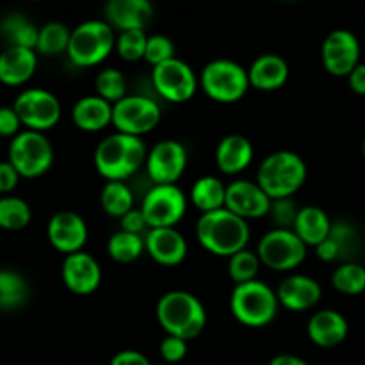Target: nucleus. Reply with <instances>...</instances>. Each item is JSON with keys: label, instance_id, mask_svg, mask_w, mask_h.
Wrapping results in <instances>:
<instances>
[{"label": "nucleus", "instance_id": "f257e3e1", "mask_svg": "<svg viewBox=\"0 0 365 365\" xmlns=\"http://www.w3.org/2000/svg\"><path fill=\"white\" fill-rule=\"evenodd\" d=\"M196 237L209 253L230 259L248 246V221L235 216L228 209L202 214L196 221Z\"/></svg>", "mask_w": 365, "mask_h": 365}, {"label": "nucleus", "instance_id": "f03ea898", "mask_svg": "<svg viewBox=\"0 0 365 365\" xmlns=\"http://www.w3.org/2000/svg\"><path fill=\"white\" fill-rule=\"evenodd\" d=\"M146 146L141 138L114 134L107 135L95 150V168L107 182H125L146 163Z\"/></svg>", "mask_w": 365, "mask_h": 365}, {"label": "nucleus", "instance_id": "7ed1b4c3", "mask_svg": "<svg viewBox=\"0 0 365 365\" xmlns=\"http://www.w3.org/2000/svg\"><path fill=\"white\" fill-rule=\"evenodd\" d=\"M157 321L171 337L192 341L207 327V310L195 294L170 291L157 303Z\"/></svg>", "mask_w": 365, "mask_h": 365}, {"label": "nucleus", "instance_id": "20e7f679", "mask_svg": "<svg viewBox=\"0 0 365 365\" xmlns=\"http://www.w3.org/2000/svg\"><path fill=\"white\" fill-rule=\"evenodd\" d=\"M307 180V164L302 155L291 150H280L260 163L257 170V184L271 200L292 198Z\"/></svg>", "mask_w": 365, "mask_h": 365}, {"label": "nucleus", "instance_id": "39448f33", "mask_svg": "<svg viewBox=\"0 0 365 365\" xmlns=\"http://www.w3.org/2000/svg\"><path fill=\"white\" fill-rule=\"evenodd\" d=\"M278 307L277 291L260 280L235 285L230 296L232 316L248 328H262L273 323Z\"/></svg>", "mask_w": 365, "mask_h": 365}, {"label": "nucleus", "instance_id": "423d86ee", "mask_svg": "<svg viewBox=\"0 0 365 365\" xmlns=\"http://www.w3.org/2000/svg\"><path fill=\"white\" fill-rule=\"evenodd\" d=\"M116 50V31L106 20H88L71 31L68 57L75 66L91 68Z\"/></svg>", "mask_w": 365, "mask_h": 365}, {"label": "nucleus", "instance_id": "0eeeda50", "mask_svg": "<svg viewBox=\"0 0 365 365\" xmlns=\"http://www.w3.org/2000/svg\"><path fill=\"white\" fill-rule=\"evenodd\" d=\"M200 86L217 103H235L248 93V70L232 59H214L203 66Z\"/></svg>", "mask_w": 365, "mask_h": 365}, {"label": "nucleus", "instance_id": "6e6552de", "mask_svg": "<svg viewBox=\"0 0 365 365\" xmlns=\"http://www.w3.org/2000/svg\"><path fill=\"white\" fill-rule=\"evenodd\" d=\"M9 163L21 178H38L53 164V148L45 134L21 130L9 145Z\"/></svg>", "mask_w": 365, "mask_h": 365}, {"label": "nucleus", "instance_id": "1a4fd4ad", "mask_svg": "<svg viewBox=\"0 0 365 365\" xmlns=\"http://www.w3.org/2000/svg\"><path fill=\"white\" fill-rule=\"evenodd\" d=\"M309 246L296 235L294 230L289 228H273L267 232L259 242L257 255L262 266L273 271H292L307 257Z\"/></svg>", "mask_w": 365, "mask_h": 365}, {"label": "nucleus", "instance_id": "9d476101", "mask_svg": "<svg viewBox=\"0 0 365 365\" xmlns=\"http://www.w3.org/2000/svg\"><path fill=\"white\" fill-rule=\"evenodd\" d=\"M13 109L16 110L21 125L27 130L41 132V134L56 127L63 114L59 98L53 93L39 88L21 91L14 100Z\"/></svg>", "mask_w": 365, "mask_h": 365}, {"label": "nucleus", "instance_id": "9b49d317", "mask_svg": "<svg viewBox=\"0 0 365 365\" xmlns=\"http://www.w3.org/2000/svg\"><path fill=\"white\" fill-rule=\"evenodd\" d=\"M187 210V196L178 185H153L145 195L141 212L148 228H175Z\"/></svg>", "mask_w": 365, "mask_h": 365}, {"label": "nucleus", "instance_id": "f8f14e48", "mask_svg": "<svg viewBox=\"0 0 365 365\" xmlns=\"http://www.w3.org/2000/svg\"><path fill=\"white\" fill-rule=\"evenodd\" d=\"M159 121V103L146 96L128 95L113 106V127L120 134L141 138L152 132Z\"/></svg>", "mask_w": 365, "mask_h": 365}, {"label": "nucleus", "instance_id": "ddd939ff", "mask_svg": "<svg viewBox=\"0 0 365 365\" xmlns=\"http://www.w3.org/2000/svg\"><path fill=\"white\" fill-rule=\"evenodd\" d=\"M152 82L164 100L171 103H185L196 95L200 78L187 63L175 57L153 68Z\"/></svg>", "mask_w": 365, "mask_h": 365}, {"label": "nucleus", "instance_id": "4468645a", "mask_svg": "<svg viewBox=\"0 0 365 365\" xmlns=\"http://www.w3.org/2000/svg\"><path fill=\"white\" fill-rule=\"evenodd\" d=\"M145 166L155 185H177L187 168V150L175 139H164L150 150Z\"/></svg>", "mask_w": 365, "mask_h": 365}, {"label": "nucleus", "instance_id": "2eb2a0df", "mask_svg": "<svg viewBox=\"0 0 365 365\" xmlns=\"http://www.w3.org/2000/svg\"><path fill=\"white\" fill-rule=\"evenodd\" d=\"M321 59L330 75L349 77V73L360 64L359 39L351 31H346V29L331 31L321 46Z\"/></svg>", "mask_w": 365, "mask_h": 365}, {"label": "nucleus", "instance_id": "dca6fc26", "mask_svg": "<svg viewBox=\"0 0 365 365\" xmlns=\"http://www.w3.org/2000/svg\"><path fill=\"white\" fill-rule=\"evenodd\" d=\"M48 242L64 255H73L82 252L89 237L88 223L81 214L73 210H61L53 214L46 227Z\"/></svg>", "mask_w": 365, "mask_h": 365}, {"label": "nucleus", "instance_id": "f3484780", "mask_svg": "<svg viewBox=\"0 0 365 365\" xmlns=\"http://www.w3.org/2000/svg\"><path fill=\"white\" fill-rule=\"evenodd\" d=\"M273 200L264 192L257 182L235 180L227 185V202L225 209L234 212L242 220H260L269 216Z\"/></svg>", "mask_w": 365, "mask_h": 365}, {"label": "nucleus", "instance_id": "a211bd4d", "mask_svg": "<svg viewBox=\"0 0 365 365\" xmlns=\"http://www.w3.org/2000/svg\"><path fill=\"white\" fill-rule=\"evenodd\" d=\"M61 274L68 291L78 296L93 294L102 284V267L98 260L86 252L66 255Z\"/></svg>", "mask_w": 365, "mask_h": 365}, {"label": "nucleus", "instance_id": "6ab92c4d", "mask_svg": "<svg viewBox=\"0 0 365 365\" xmlns=\"http://www.w3.org/2000/svg\"><path fill=\"white\" fill-rule=\"evenodd\" d=\"M278 303L291 312H305L321 302L323 289L319 282L307 274H289L277 289Z\"/></svg>", "mask_w": 365, "mask_h": 365}, {"label": "nucleus", "instance_id": "aec40b11", "mask_svg": "<svg viewBox=\"0 0 365 365\" xmlns=\"http://www.w3.org/2000/svg\"><path fill=\"white\" fill-rule=\"evenodd\" d=\"M145 250L157 264L173 267L187 257V241L177 228H150L145 235Z\"/></svg>", "mask_w": 365, "mask_h": 365}, {"label": "nucleus", "instance_id": "412c9836", "mask_svg": "<svg viewBox=\"0 0 365 365\" xmlns=\"http://www.w3.org/2000/svg\"><path fill=\"white\" fill-rule=\"evenodd\" d=\"M103 13L114 31H145L153 16V7L148 0H110Z\"/></svg>", "mask_w": 365, "mask_h": 365}, {"label": "nucleus", "instance_id": "4be33fe9", "mask_svg": "<svg viewBox=\"0 0 365 365\" xmlns=\"http://www.w3.org/2000/svg\"><path fill=\"white\" fill-rule=\"evenodd\" d=\"M349 331V324L346 317L337 310H319L314 314L307 324V334L312 344L319 348L330 349L337 348L346 341Z\"/></svg>", "mask_w": 365, "mask_h": 365}, {"label": "nucleus", "instance_id": "5701e85b", "mask_svg": "<svg viewBox=\"0 0 365 365\" xmlns=\"http://www.w3.org/2000/svg\"><path fill=\"white\" fill-rule=\"evenodd\" d=\"M38 68L36 50L24 46H6L0 52V82L6 86H21L29 82Z\"/></svg>", "mask_w": 365, "mask_h": 365}, {"label": "nucleus", "instance_id": "b1692460", "mask_svg": "<svg viewBox=\"0 0 365 365\" xmlns=\"http://www.w3.org/2000/svg\"><path fill=\"white\" fill-rule=\"evenodd\" d=\"M255 150L252 141L241 134H230L220 141L216 148L217 170L223 175L234 177L252 164Z\"/></svg>", "mask_w": 365, "mask_h": 365}, {"label": "nucleus", "instance_id": "393cba45", "mask_svg": "<svg viewBox=\"0 0 365 365\" xmlns=\"http://www.w3.org/2000/svg\"><path fill=\"white\" fill-rule=\"evenodd\" d=\"M250 86L259 91H277L289 78V64L277 53H264L252 63L248 70Z\"/></svg>", "mask_w": 365, "mask_h": 365}, {"label": "nucleus", "instance_id": "a878e982", "mask_svg": "<svg viewBox=\"0 0 365 365\" xmlns=\"http://www.w3.org/2000/svg\"><path fill=\"white\" fill-rule=\"evenodd\" d=\"M75 127L84 132H100L113 125V103L98 95L82 96L71 110Z\"/></svg>", "mask_w": 365, "mask_h": 365}, {"label": "nucleus", "instance_id": "bb28decb", "mask_svg": "<svg viewBox=\"0 0 365 365\" xmlns=\"http://www.w3.org/2000/svg\"><path fill=\"white\" fill-rule=\"evenodd\" d=\"M331 227H334V223H331L330 217L323 209L309 205L299 209L292 230L307 246L316 248V246H319L321 242L330 237Z\"/></svg>", "mask_w": 365, "mask_h": 365}, {"label": "nucleus", "instance_id": "cd10ccee", "mask_svg": "<svg viewBox=\"0 0 365 365\" xmlns=\"http://www.w3.org/2000/svg\"><path fill=\"white\" fill-rule=\"evenodd\" d=\"M189 200H191L192 205H195L202 214L225 209V202H227V185H225L217 177H212V175L200 177L198 180L192 184Z\"/></svg>", "mask_w": 365, "mask_h": 365}, {"label": "nucleus", "instance_id": "c85d7f7f", "mask_svg": "<svg viewBox=\"0 0 365 365\" xmlns=\"http://www.w3.org/2000/svg\"><path fill=\"white\" fill-rule=\"evenodd\" d=\"M0 32L9 41L7 46H24V48L36 50V45H38L39 29L20 13L7 14L0 25Z\"/></svg>", "mask_w": 365, "mask_h": 365}, {"label": "nucleus", "instance_id": "c756f323", "mask_svg": "<svg viewBox=\"0 0 365 365\" xmlns=\"http://www.w3.org/2000/svg\"><path fill=\"white\" fill-rule=\"evenodd\" d=\"M29 299V284L13 269H0V310H16Z\"/></svg>", "mask_w": 365, "mask_h": 365}, {"label": "nucleus", "instance_id": "7c9ffc66", "mask_svg": "<svg viewBox=\"0 0 365 365\" xmlns=\"http://www.w3.org/2000/svg\"><path fill=\"white\" fill-rule=\"evenodd\" d=\"M100 203L107 216L121 220L134 209V195L125 182H107L100 192Z\"/></svg>", "mask_w": 365, "mask_h": 365}, {"label": "nucleus", "instance_id": "2f4dec72", "mask_svg": "<svg viewBox=\"0 0 365 365\" xmlns=\"http://www.w3.org/2000/svg\"><path fill=\"white\" fill-rule=\"evenodd\" d=\"M145 250V237L143 235L128 234V232H116L107 241V253L113 260L120 264H130L141 257Z\"/></svg>", "mask_w": 365, "mask_h": 365}, {"label": "nucleus", "instance_id": "473e14b6", "mask_svg": "<svg viewBox=\"0 0 365 365\" xmlns=\"http://www.w3.org/2000/svg\"><path fill=\"white\" fill-rule=\"evenodd\" d=\"M71 31L64 24L59 21H50L39 29L38 45H36V53L43 56H57V53L68 52L70 45Z\"/></svg>", "mask_w": 365, "mask_h": 365}, {"label": "nucleus", "instance_id": "72a5a7b5", "mask_svg": "<svg viewBox=\"0 0 365 365\" xmlns=\"http://www.w3.org/2000/svg\"><path fill=\"white\" fill-rule=\"evenodd\" d=\"M31 207L18 196L0 198V228L9 232L24 230L31 223Z\"/></svg>", "mask_w": 365, "mask_h": 365}, {"label": "nucleus", "instance_id": "f704fd0d", "mask_svg": "<svg viewBox=\"0 0 365 365\" xmlns=\"http://www.w3.org/2000/svg\"><path fill=\"white\" fill-rule=\"evenodd\" d=\"M331 285L342 294H362L365 292V267L356 262H344L331 274Z\"/></svg>", "mask_w": 365, "mask_h": 365}, {"label": "nucleus", "instance_id": "c9c22d12", "mask_svg": "<svg viewBox=\"0 0 365 365\" xmlns=\"http://www.w3.org/2000/svg\"><path fill=\"white\" fill-rule=\"evenodd\" d=\"M96 95L107 100L109 103H118L127 95V77L116 68H106L96 75L95 81Z\"/></svg>", "mask_w": 365, "mask_h": 365}, {"label": "nucleus", "instance_id": "e433bc0d", "mask_svg": "<svg viewBox=\"0 0 365 365\" xmlns=\"http://www.w3.org/2000/svg\"><path fill=\"white\" fill-rule=\"evenodd\" d=\"M260 266H262V262H260L257 253L242 250V252L235 253L234 257L228 259V274L235 285L248 284V282L257 280Z\"/></svg>", "mask_w": 365, "mask_h": 365}, {"label": "nucleus", "instance_id": "4c0bfd02", "mask_svg": "<svg viewBox=\"0 0 365 365\" xmlns=\"http://www.w3.org/2000/svg\"><path fill=\"white\" fill-rule=\"evenodd\" d=\"M146 43H148V36L145 34V31L120 32L116 38V52L127 63H138L145 59Z\"/></svg>", "mask_w": 365, "mask_h": 365}, {"label": "nucleus", "instance_id": "58836bf2", "mask_svg": "<svg viewBox=\"0 0 365 365\" xmlns=\"http://www.w3.org/2000/svg\"><path fill=\"white\" fill-rule=\"evenodd\" d=\"M145 59L152 64L153 68L159 64L166 63V61L175 59V45L168 36L155 34L148 36V43H146Z\"/></svg>", "mask_w": 365, "mask_h": 365}, {"label": "nucleus", "instance_id": "ea45409f", "mask_svg": "<svg viewBox=\"0 0 365 365\" xmlns=\"http://www.w3.org/2000/svg\"><path fill=\"white\" fill-rule=\"evenodd\" d=\"M299 209L296 207V203L292 202V198H282L273 200L269 216L271 220H273L274 228H289V230H292Z\"/></svg>", "mask_w": 365, "mask_h": 365}, {"label": "nucleus", "instance_id": "a19ab883", "mask_svg": "<svg viewBox=\"0 0 365 365\" xmlns=\"http://www.w3.org/2000/svg\"><path fill=\"white\" fill-rule=\"evenodd\" d=\"M185 355H187V342L182 339L166 335L164 341L160 342V356H163L164 364H178L185 359Z\"/></svg>", "mask_w": 365, "mask_h": 365}, {"label": "nucleus", "instance_id": "79ce46f5", "mask_svg": "<svg viewBox=\"0 0 365 365\" xmlns=\"http://www.w3.org/2000/svg\"><path fill=\"white\" fill-rule=\"evenodd\" d=\"M24 127L13 107H0V138H16Z\"/></svg>", "mask_w": 365, "mask_h": 365}, {"label": "nucleus", "instance_id": "37998d69", "mask_svg": "<svg viewBox=\"0 0 365 365\" xmlns=\"http://www.w3.org/2000/svg\"><path fill=\"white\" fill-rule=\"evenodd\" d=\"M120 223H121V230L128 232V234H135V235H143L146 232V228H148L141 209H132L130 212L125 214V216L121 217Z\"/></svg>", "mask_w": 365, "mask_h": 365}, {"label": "nucleus", "instance_id": "c03bdc74", "mask_svg": "<svg viewBox=\"0 0 365 365\" xmlns=\"http://www.w3.org/2000/svg\"><path fill=\"white\" fill-rule=\"evenodd\" d=\"M20 175L14 170L13 164L7 160V163H0V192L7 195V192L13 191L18 185V180H20Z\"/></svg>", "mask_w": 365, "mask_h": 365}, {"label": "nucleus", "instance_id": "a18cd8bd", "mask_svg": "<svg viewBox=\"0 0 365 365\" xmlns=\"http://www.w3.org/2000/svg\"><path fill=\"white\" fill-rule=\"evenodd\" d=\"M109 365H153V364L150 362L143 353L134 351V349H125V351H120L118 355H114Z\"/></svg>", "mask_w": 365, "mask_h": 365}, {"label": "nucleus", "instance_id": "49530a36", "mask_svg": "<svg viewBox=\"0 0 365 365\" xmlns=\"http://www.w3.org/2000/svg\"><path fill=\"white\" fill-rule=\"evenodd\" d=\"M316 253L323 262H334V260L341 259V248H339V245L331 237H328L327 241L316 246Z\"/></svg>", "mask_w": 365, "mask_h": 365}, {"label": "nucleus", "instance_id": "de8ad7c7", "mask_svg": "<svg viewBox=\"0 0 365 365\" xmlns=\"http://www.w3.org/2000/svg\"><path fill=\"white\" fill-rule=\"evenodd\" d=\"M348 81L349 88H351L356 95H365V64H359V66L349 73Z\"/></svg>", "mask_w": 365, "mask_h": 365}, {"label": "nucleus", "instance_id": "09e8293b", "mask_svg": "<svg viewBox=\"0 0 365 365\" xmlns=\"http://www.w3.org/2000/svg\"><path fill=\"white\" fill-rule=\"evenodd\" d=\"M267 365H310V364L296 355H277Z\"/></svg>", "mask_w": 365, "mask_h": 365}, {"label": "nucleus", "instance_id": "8fccbe9b", "mask_svg": "<svg viewBox=\"0 0 365 365\" xmlns=\"http://www.w3.org/2000/svg\"><path fill=\"white\" fill-rule=\"evenodd\" d=\"M362 152H364V157H365V139H364V145H362Z\"/></svg>", "mask_w": 365, "mask_h": 365}, {"label": "nucleus", "instance_id": "3c124183", "mask_svg": "<svg viewBox=\"0 0 365 365\" xmlns=\"http://www.w3.org/2000/svg\"><path fill=\"white\" fill-rule=\"evenodd\" d=\"M153 365H168V364H164V362H163V364H153Z\"/></svg>", "mask_w": 365, "mask_h": 365}]
</instances>
